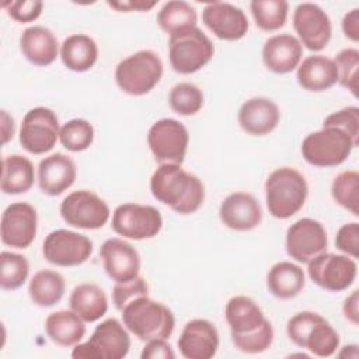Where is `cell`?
Instances as JSON below:
<instances>
[{
    "label": "cell",
    "mask_w": 359,
    "mask_h": 359,
    "mask_svg": "<svg viewBox=\"0 0 359 359\" xmlns=\"http://www.w3.org/2000/svg\"><path fill=\"white\" fill-rule=\"evenodd\" d=\"M107 275L115 282H128L139 275L140 257L136 248L122 238H108L100 248Z\"/></svg>",
    "instance_id": "19"
},
{
    "label": "cell",
    "mask_w": 359,
    "mask_h": 359,
    "mask_svg": "<svg viewBox=\"0 0 359 359\" xmlns=\"http://www.w3.org/2000/svg\"><path fill=\"white\" fill-rule=\"evenodd\" d=\"M45 331L55 344L60 346H73L83 339L86 325L73 310H60L46 317Z\"/></svg>",
    "instance_id": "31"
},
{
    "label": "cell",
    "mask_w": 359,
    "mask_h": 359,
    "mask_svg": "<svg viewBox=\"0 0 359 359\" xmlns=\"http://www.w3.org/2000/svg\"><path fill=\"white\" fill-rule=\"evenodd\" d=\"M168 104L175 114L191 116L201 111L203 94L201 88L192 83H178L170 90Z\"/></svg>",
    "instance_id": "37"
},
{
    "label": "cell",
    "mask_w": 359,
    "mask_h": 359,
    "mask_svg": "<svg viewBox=\"0 0 359 359\" xmlns=\"http://www.w3.org/2000/svg\"><path fill=\"white\" fill-rule=\"evenodd\" d=\"M338 81V70L332 59L323 55L307 56L297 67V83L307 91H325Z\"/></svg>",
    "instance_id": "27"
},
{
    "label": "cell",
    "mask_w": 359,
    "mask_h": 359,
    "mask_svg": "<svg viewBox=\"0 0 359 359\" xmlns=\"http://www.w3.org/2000/svg\"><path fill=\"white\" fill-rule=\"evenodd\" d=\"M303 48L300 41L290 34H279L268 38L262 48L265 67L276 74H286L299 67Z\"/></svg>",
    "instance_id": "23"
},
{
    "label": "cell",
    "mask_w": 359,
    "mask_h": 359,
    "mask_svg": "<svg viewBox=\"0 0 359 359\" xmlns=\"http://www.w3.org/2000/svg\"><path fill=\"white\" fill-rule=\"evenodd\" d=\"M130 349V337L116 318L98 324L87 342L77 344L72 351L74 359H121Z\"/></svg>",
    "instance_id": "8"
},
{
    "label": "cell",
    "mask_w": 359,
    "mask_h": 359,
    "mask_svg": "<svg viewBox=\"0 0 359 359\" xmlns=\"http://www.w3.org/2000/svg\"><path fill=\"white\" fill-rule=\"evenodd\" d=\"M342 31L353 42L359 41V8H353L344 15Z\"/></svg>",
    "instance_id": "47"
},
{
    "label": "cell",
    "mask_w": 359,
    "mask_h": 359,
    "mask_svg": "<svg viewBox=\"0 0 359 359\" xmlns=\"http://www.w3.org/2000/svg\"><path fill=\"white\" fill-rule=\"evenodd\" d=\"M20 48L25 59L35 66L52 65L59 53V43L55 34L42 25L25 28L20 38Z\"/></svg>",
    "instance_id": "26"
},
{
    "label": "cell",
    "mask_w": 359,
    "mask_h": 359,
    "mask_svg": "<svg viewBox=\"0 0 359 359\" xmlns=\"http://www.w3.org/2000/svg\"><path fill=\"white\" fill-rule=\"evenodd\" d=\"M331 195L334 201L349 210L352 215H359V172L346 170L339 172L331 185Z\"/></svg>",
    "instance_id": "36"
},
{
    "label": "cell",
    "mask_w": 359,
    "mask_h": 359,
    "mask_svg": "<svg viewBox=\"0 0 359 359\" xmlns=\"http://www.w3.org/2000/svg\"><path fill=\"white\" fill-rule=\"evenodd\" d=\"M358 143L344 130L332 126H323L309 133L302 143L303 158L314 167H337L342 164Z\"/></svg>",
    "instance_id": "7"
},
{
    "label": "cell",
    "mask_w": 359,
    "mask_h": 359,
    "mask_svg": "<svg viewBox=\"0 0 359 359\" xmlns=\"http://www.w3.org/2000/svg\"><path fill=\"white\" fill-rule=\"evenodd\" d=\"M3 7H7V14L18 22H32L41 13L43 3L41 0H18L4 3Z\"/></svg>",
    "instance_id": "44"
},
{
    "label": "cell",
    "mask_w": 359,
    "mask_h": 359,
    "mask_svg": "<svg viewBox=\"0 0 359 359\" xmlns=\"http://www.w3.org/2000/svg\"><path fill=\"white\" fill-rule=\"evenodd\" d=\"M293 27L299 41L309 50L318 52L324 49L332 34L328 14L314 3H302L294 8Z\"/></svg>",
    "instance_id": "16"
},
{
    "label": "cell",
    "mask_w": 359,
    "mask_h": 359,
    "mask_svg": "<svg viewBox=\"0 0 359 359\" xmlns=\"http://www.w3.org/2000/svg\"><path fill=\"white\" fill-rule=\"evenodd\" d=\"M150 191L180 215L196 212L205 199L202 181L178 164H160L150 178Z\"/></svg>",
    "instance_id": "1"
},
{
    "label": "cell",
    "mask_w": 359,
    "mask_h": 359,
    "mask_svg": "<svg viewBox=\"0 0 359 359\" xmlns=\"http://www.w3.org/2000/svg\"><path fill=\"white\" fill-rule=\"evenodd\" d=\"M241 129L252 136L271 133L279 123L280 112L278 105L265 97H254L243 102L238 109Z\"/></svg>",
    "instance_id": "24"
},
{
    "label": "cell",
    "mask_w": 359,
    "mask_h": 359,
    "mask_svg": "<svg viewBox=\"0 0 359 359\" xmlns=\"http://www.w3.org/2000/svg\"><path fill=\"white\" fill-rule=\"evenodd\" d=\"M59 132L57 115L46 107H35L22 118L20 144L31 154H43L53 149Z\"/></svg>",
    "instance_id": "10"
},
{
    "label": "cell",
    "mask_w": 359,
    "mask_h": 359,
    "mask_svg": "<svg viewBox=\"0 0 359 359\" xmlns=\"http://www.w3.org/2000/svg\"><path fill=\"white\" fill-rule=\"evenodd\" d=\"M36 229L38 215L32 205L15 202L4 209L0 226L3 244L14 248H27L34 241Z\"/></svg>",
    "instance_id": "17"
},
{
    "label": "cell",
    "mask_w": 359,
    "mask_h": 359,
    "mask_svg": "<svg viewBox=\"0 0 359 359\" xmlns=\"http://www.w3.org/2000/svg\"><path fill=\"white\" fill-rule=\"evenodd\" d=\"M163 70L160 56L153 50L144 49L118 63L115 81L123 93L139 97L150 93L158 84Z\"/></svg>",
    "instance_id": "5"
},
{
    "label": "cell",
    "mask_w": 359,
    "mask_h": 359,
    "mask_svg": "<svg viewBox=\"0 0 359 359\" xmlns=\"http://www.w3.org/2000/svg\"><path fill=\"white\" fill-rule=\"evenodd\" d=\"M14 136V119L7 111H1V142L6 144Z\"/></svg>",
    "instance_id": "50"
},
{
    "label": "cell",
    "mask_w": 359,
    "mask_h": 359,
    "mask_svg": "<svg viewBox=\"0 0 359 359\" xmlns=\"http://www.w3.org/2000/svg\"><path fill=\"white\" fill-rule=\"evenodd\" d=\"M59 140L69 151H83L88 149L94 140V128L86 119H70L60 128Z\"/></svg>",
    "instance_id": "39"
},
{
    "label": "cell",
    "mask_w": 359,
    "mask_h": 359,
    "mask_svg": "<svg viewBox=\"0 0 359 359\" xmlns=\"http://www.w3.org/2000/svg\"><path fill=\"white\" fill-rule=\"evenodd\" d=\"M70 309L84 321L94 323L108 310V299L104 290L95 283L76 286L69 299Z\"/></svg>",
    "instance_id": "30"
},
{
    "label": "cell",
    "mask_w": 359,
    "mask_h": 359,
    "mask_svg": "<svg viewBox=\"0 0 359 359\" xmlns=\"http://www.w3.org/2000/svg\"><path fill=\"white\" fill-rule=\"evenodd\" d=\"M250 8L257 27L271 32L285 25L289 4L283 0H254L250 3Z\"/></svg>",
    "instance_id": "35"
},
{
    "label": "cell",
    "mask_w": 359,
    "mask_h": 359,
    "mask_svg": "<svg viewBox=\"0 0 359 359\" xmlns=\"http://www.w3.org/2000/svg\"><path fill=\"white\" fill-rule=\"evenodd\" d=\"M358 303H359V293L358 290H353L344 303V316L346 320H349L353 325H358L359 323V311H358Z\"/></svg>",
    "instance_id": "48"
},
{
    "label": "cell",
    "mask_w": 359,
    "mask_h": 359,
    "mask_svg": "<svg viewBox=\"0 0 359 359\" xmlns=\"http://www.w3.org/2000/svg\"><path fill=\"white\" fill-rule=\"evenodd\" d=\"M304 282L303 269L290 261L276 262L266 275L269 293L282 300L296 297L304 287Z\"/></svg>",
    "instance_id": "28"
},
{
    "label": "cell",
    "mask_w": 359,
    "mask_h": 359,
    "mask_svg": "<svg viewBox=\"0 0 359 359\" xmlns=\"http://www.w3.org/2000/svg\"><path fill=\"white\" fill-rule=\"evenodd\" d=\"M307 265L310 279L330 292L348 289L355 282L358 272V265L352 258L327 251L313 258Z\"/></svg>",
    "instance_id": "13"
},
{
    "label": "cell",
    "mask_w": 359,
    "mask_h": 359,
    "mask_svg": "<svg viewBox=\"0 0 359 359\" xmlns=\"http://www.w3.org/2000/svg\"><path fill=\"white\" fill-rule=\"evenodd\" d=\"M111 226L116 234L125 238L146 240L160 233L163 217L154 206L123 203L114 210Z\"/></svg>",
    "instance_id": "11"
},
{
    "label": "cell",
    "mask_w": 359,
    "mask_h": 359,
    "mask_svg": "<svg viewBox=\"0 0 359 359\" xmlns=\"http://www.w3.org/2000/svg\"><path fill=\"white\" fill-rule=\"evenodd\" d=\"M156 1H108V6L119 11H147L153 8Z\"/></svg>",
    "instance_id": "49"
},
{
    "label": "cell",
    "mask_w": 359,
    "mask_h": 359,
    "mask_svg": "<svg viewBox=\"0 0 359 359\" xmlns=\"http://www.w3.org/2000/svg\"><path fill=\"white\" fill-rule=\"evenodd\" d=\"M290 341L318 358L334 355L339 346V335L318 313L300 311L286 325Z\"/></svg>",
    "instance_id": "4"
},
{
    "label": "cell",
    "mask_w": 359,
    "mask_h": 359,
    "mask_svg": "<svg viewBox=\"0 0 359 359\" xmlns=\"http://www.w3.org/2000/svg\"><path fill=\"white\" fill-rule=\"evenodd\" d=\"M335 245L339 251L356 258L359 255V224L356 222L344 224L335 236Z\"/></svg>",
    "instance_id": "45"
},
{
    "label": "cell",
    "mask_w": 359,
    "mask_h": 359,
    "mask_svg": "<svg viewBox=\"0 0 359 359\" xmlns=\"http://www.w3.org/2000/svg\"><path fill=\"white\" fill-rule=\"evenodd\" d=\"M338 70V83L358 97L359 74V50L355 48L342 49L334 59Z\"/></svg>",
    "instance_id": "40"
},
{
    "label": "cell",
    "mask_w": 359,
    "mask_h": 359,
    "mask_svg": "<svg viewBox=\"0 0 359 359\" xmlns=\"http://www.w3.org/2000/svg\"><path fill=\"white\" fill-rule=\"evenodd\" d=\"M203 24L223 41H238L248 31V20L244 11L230 3L213 1L202 11Z\"/></svg>",
    "instance_id": "18"
},
{
    "label": "cell",
    "mask_w": 359,
    "mask_h": 359,
    "mask_svg": "<svg viewBox=\"0 0 359 359\" xmlns=\"http://www.w3.org/2000/svg\"><path fill=\"white\" fill-rule=\"evenodd\" d=\"M224 317L231 337H243L261 330L268 320L261 307L248 296H234L224 307Z\"/></svg>",
    "instance_id": "25"
},
{
    "label": "cell",
    "mask_w": 359,
    "mask_h": 359,
    "mask_svg": "<svg viewBox=\"0 0 359 359\" xmlns=\"http://www.w3.org/2000/svg\"><path fill=\"white\" fill-rule=\"evenodd\" d=\"M42 252L45 259L56 266H77L90 258L93 243L84 234L57 229L43 240Z\"/></svg>",
    "instance_id": "14"
},
{
    "label": "cell",
    "mask_w": 359,
    "mask_h": 359,
    "mask_svg": "<svg viewBox=\"0 0 359 359\" xmlns=\"http://www.w3.org/2000/svg\"><path fill=\"white\" fill-rule=\"evenodd\" d=\"M142 359H174L175 353L172 352L170 344L165 339H151L147 341L146 346L140 353Z\"/></svg>",
    "instance_id": "46"
},
{
    "label": "cell",
    "mask_w": 359,
    "mask_h": 359,
    "mask_svg": "<svg viewBox=\"0 0 359 359\" xmlns=\"http://www.w3.org/2000/svg\"><path fill=\"white\" fill-rule=\"evenodd\" d=\"M222 223L236 231H248L259 226L262 209L258 201L248 192H233L220 205Z\"/></svg>",
    "instance_id": "21"
},
{
    "label": "cell",
    "mask_w": 359,
    "mask_h": 359,
    "mask_svg": "<svg viewBox=\"0 0 359 359\" xmlns=\"http://www.w3.org/2000/svg\"><path fill=\"white\" fill-rule=\"evenodd\" d=\"M76 175L74 161L63 153L50 154L41 160L38 165V185L49 196H57L70 188Z\"/></svg>",
    "instance_id": "22"
},
{
    "label": "cell",
    "mask_w": 359,
    "mask_h": 359,
    "mask_svg": "<svg viewBox=\"0 0 359 359\" xmlns=\"http://www.w3.org/2000/svg\"><path fill=\"white\" fill-rule=\"evenodd\" d=\"M63 65L72 72H87L98 59V46L95 41L86 34H73L67 36L60 48Z\"/></svg>",
    "instance_id": "29"
},
{
    "label": "cell",
    "mask_w": 359,
    "mask_h": 359,
    "mask_svg": "<svg viewBox=\"0 0 359 359\" xmlns=\"http://www.w3.org/2000/svg\"><path fill=\"white\" fill-rule=\"evenodd\" d=\"M109 213L105 201L88 189L73 191L60 203L62 219L79 229L97 230L108 222Z\"/></svg>",
    "instance_id": "12"
},
{
    "label": "cell",
    "mask_w": 359,
    "mask_h": 359,
    "mask_svg": "<svg viewBox=\"0 0 359 359\" xmlns=\"http://www.w3.org/2000/svg\"><path fill=\"white\" fill-rule=\"evenodd\" d=\"M123 325L140 341L167 339L175 327L172 311L149 296H139L122 310Z\"/></svg>",
    "instance_id": "2"
},
{
    "label": "cell",
    "mask_w": 359,
    "mask_h": 359,
    "mask_svg": "<svg viewBox=\"0 0 359 359\" xmlns=\"http://www.w3.org/2000/svg\"><path fill=\"white\" fill-rule=\"evenodd\" d=\"M139 296H149V286L139 275L128 282H116L112 289V300L119 311Z\"/></svg>",
    "instance_id": "42"
},
{
    "label": "cell",
    "mask_w": 359,
    "mask_h": 359,
    "mask_svg": "<svg viewBox=\"0 0 359 359\" xmlns=\"http://www.w3.org/2000/svg\"><path fill=\"white\" fill-rule=\"evenodd\" d=\"M327 231L314 219L303 217L286 231V252L294 261L309 264L313 258L327 251Z\"/></svg>",
    "instance_id": "15"
},
{
    "label": "cell",
    "mask_w": 359,
    "mask_h": 359,
    "mask_svg": "<svg viewBox=\"0 0 359 359\" xmlns=\"http://www.w3.org/2000/svg\"><path fill=\"white\" fill-rule=\"evenodd\" d=\"M198 15L195 8L181 0L167 1L157 14V22L160 28L167 34H174L180 29L196 27Z\"/></svg>",
    "instance_id": "34"
},
{
    "label": "cell",
    "mask_w": 359,
    "mask_h": 359,
    "mask_svg": "<svg viewBox=\"0 0 359 359\" xmlns=\"http://www.w3.org/2000/svg\"><path fill=\"white\" fill-rule=\"evenodd\" d=\"M188 142L187 128L172 118L158 119L150 126L147 133V144L160 164L181 165L187 154Z\"/></svg>",
    "instance_id": "9"
},
{
    "label": "cell",
    "mask_w": 359,
    "mask_h": 359,
    "mask_svg": "<svg viewBox=\"0 0 359 359\" xmlns=\"http://www.w3.org/2000/svg\"><path fill=\"white\" fill-rule=\"evenodd\" d=\"M215 53L212 41L198 27L180 29L170 35L168 57L171 67L181 74H191L208 65Z\"/></svg>",
    "instance_id": "6"
},
{
    "label": "cell",
    "mask_w": 359,
    "mask_h": 359,
    "mask_svg": "<svg viewBox=\"0 0 359 359\" xmlns=\"http://www.w3.org/2000/svg\"><path fill=\"white\" fill-rule=\"evenodd\" d=\"M234 346L245 353H261L266 351L273 341V328L268 321L261 330L243 335V337H231Z\"/></svg>",
    "instance_id": "41"
},
{
    "label": "cell",
    "mask_w": 359,
    "mask_h": 359,
    "mask_svg": "<svg viewBox=\"0 0 359 359\" xmlns=\"http://www.w3.org/2000/svg\"><path fill=\"white\" fill-rule=\"evenodd\" d=\"M323 126H332L348 133L355 143L359 140V108L358 107H346L341 111H337L328 115Z\"/></svg>",
    "instance_id": "43"
},
{
    "label": "cell",
    "mask_w": 359,
    "mask_h": 359,
    "mask_svg": "<svg viewBox=\"0 0 359 359\" xmlns=\"http://www.w3.org/2000/svg\"><path fill=\"white\" fill-rule=\"evenodd\" d=\"M66 283L63 276L50 269L36 272L28 285L31 300L39 307H50L59 303L65 294Z\"/></svg>",
    "instance_id": "33"
},
{
    "label": "cell",
    "mask_w": 359,
    "mask_h": 359,
    "mask_svg": "<svg viewBox=\"0 0 359 359\" xmlns=\"http://www.w3.org/2000/svg\"><path fill=\"white\" fill-rule=\"evenodd\" d=\"M178 348L187 359H210L219 348L217 328L205 318H195L185 324Z\"/></svg>",
    "instance_id": "20"
},
{
    "label": "cell",
    "mask_w": 359,
    "mask_h": 359,
    "mask_svg": "<svg viewBox=\"0 0 359 359\" xmlns=\"http://www.w3.org/2000/svg\"><path fill=\"white\" fill-rule=\"evenodd\" d=\"M0 286L4 290H15L21 287L29 273V264L21 254L3 251L0 254Z\"/></svg>",
    "instance_id": "38"
},
{
    "label": "cell",
    "mask_w": 359,
    "mask_h": 359,
    "mask_svg": "<svg viewBox=\"0 0 359 359\" xmlns=\"http://www.w3.org/2000/svg\"><path fill=\"white\" fill-rule=\"evenodd\" d=\"M309 187L302 172L292 167H280L265 181V198L269 213L276 219H289L306 203Z\"/></svg>",
    "instance_id": "3"
},
{
    "label": "cell",
    "mask_w": 359,
    "mask_h": 359,
    "mask_svg": "<svg viewBox=\"0 0 359 359\" xmlns=\"http://www.w3.org/2000/svg\"><path fill=\"white\" fill-rule=\"evenodd\" d=\"M35 180L32 163L20 154H11L3 158L1 191L8 195L24 194L31 189Z\"/></svg>",
    "instance_id": "32"
}]
</instances>
